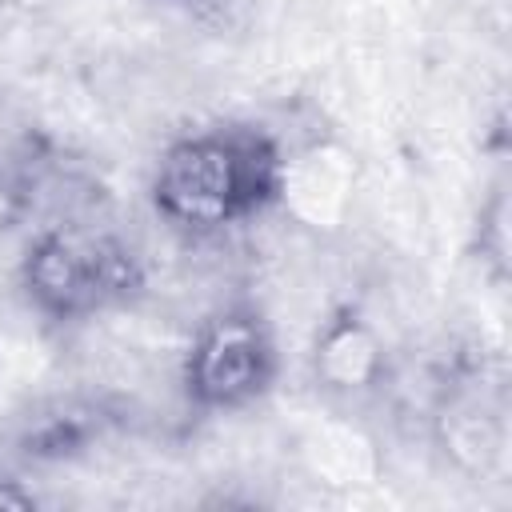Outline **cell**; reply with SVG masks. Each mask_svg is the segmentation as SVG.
Returning a JSON list of instances; mask_svg holds the SVG:
<instances>
[{
  "mask_svg": "<svg viewBox=\"0 0 512 512\" xmlns=\"http://www.w3.org/2000/svg\"><path fill=\"white\" fill-rule=\"evenodd\" d=\"M28 304L48 320H88L132 300L144 284L136 252L96 224H48L20 260Z\"/></svg>",
  "mask_w": 512,
  "mask_h": 512,
  "instance_id": "cell-2",
  "label": "cell"
},
{
  "mask_svg": "<svg viewBox=\"0 0 512 512\" xmlns=\"http://www.w3.org/2000/svg\"><path fill=\"white\" fill-rule=\"evenodd\" d=\"M0 508H36V496L24 492L16 480H0Z\"/></svg>",
  "mask_w": 512,
  "mask_h": 512,
  "instance_id": "cell-6",
  "label": "cell"
},
{
  "mask_svg": "<svg viewBox=\"0 0 512 512\" xmlns=\"http://www.w3.org/2000/svg\"><path fill=\"white\" fill-rule=\"evenodd\" d=\"M280 144L248 124H216L176 136L152 172V208L188 236H216L244 224L284 192Z\"/></svg>",
  "mask_w": 512,
  "mask_h": 512,
  "instance_id": "cell-1",
  "label": "cell"
},
{
  "mask_svg": "<svg viewBox=\"0 0 512 512\" xmlns=\"http://www.w3.org/2000/svg\"><path fill=\"white\" fill-rule=\"evenodd\" d=\"M388 372V356L372 320L356 308H336L312 344V376L332 396H368L380 388Z\"/></svg>",
  "mask_w": 512,
  "mask_h": 512,
  "instance_id": "cell-4",
  "label": "cell"
},
{
  "mask_svg": "<svg viewBox=\"0 0 512 512\" xmlns=\"http://www.w3.org/2000/svg\"><path fill=\"white\" fill-rule=\"evenodd\" d=\"M88 436H92L88 416H80V412H60V416L40 420V424L28 432L24 444H28V456H32V460H60V456L80 452V448L88 444Z\"/></svg>",
  "mask_w": 512,
  "mask_h": 512,
  "instance_id": "cell-5",
  "label": "cell"
},
{
  "mask_svg": "<svg viewBox=\"0 0 512 512\" xmlns=\"http://www.w3.org/2000/svg\"><path fill=\"white\" fill-rule=\"evenodd\" d=\"M276 340L256 308H224L208 316L184 356V392L204 412H232L260 400L276 380Z\"/></svg>",
  "mask_w": 512,
  "mask_h": 512,
  "instance_id": "cell-3",
  "label": "cell"
}]
</instances>
